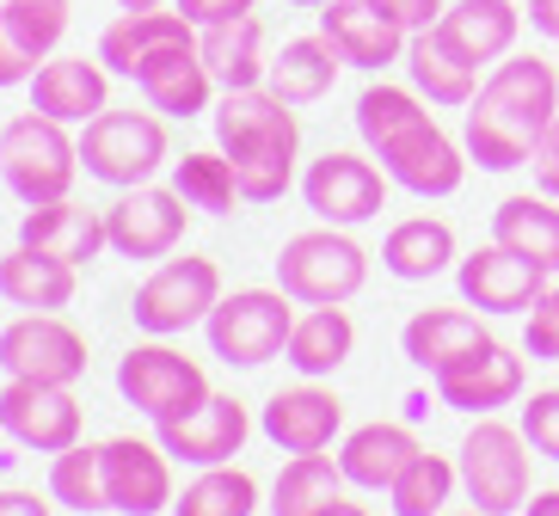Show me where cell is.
Segmentation results:
<instances>
[{
    "instance_id": "d6986e66",
    "label": "cell",
    "mask_w": 559,
    "mask_h": 516,
    "mask_svg": "<svg viewBox=\"0 0 559 516\" xmlns=\"http://www.w3.org/2000/svg\"><path fill=\"white\" fill-rule=\"evenodd\" d=\"M259 431L271 436L283 455H320V449H332V436L345 431V400L308 375L301 387H283V394L264 400Z\"/></svg>"
},
{
    "instance_id": "7a4b0ae2",
    "label": "cell",
    "mask_w": 559,
    "mask_h": 516,
    "mask_svg": "<svg viewBox=\"0 0 559 516\" xmlns=\"http://www.w3.org/2000/svg\"><path fill=\"white\" fill-rule=\"evenodd\" d=\"M559 117V68L542 56H516L486 68L474 105L461 117V148L486 172H516L535 160V142Z\"/></svg>"
},
{
    "instance_id": "52a82bcc",
    "label": "cell",
    "mask_w": 559,
    "mask_h": 516,
    "mask_svg": "<svg viewBox=\"0 0 559 516\" xmlns=\"http://www.w3.org/2000/svg\"><path fill=\"white\" fill-rule=\"evenodd\" d=\"M203 333H210V350L228 369H259L271 357H283V345L296 333V296H283V289H234V296H222L210 308Z\"/></svg>"
},
{
    "instance_id": "816d5d0a",
    "label": "cell",
    "mask_w": 559,
    "mask_h": 516,
    "mask_svg": "<svg viewBox=\"0 0 559 516\" xmlns=\"http://www.w3.org/2000/svg\"><path fill=\"white\" fill-rule=\"evenodd\" d=\"M289 7H332V0H289Z\"/></svg>"
},
{
    "instance_id": "f546056e",
    "label": "cell",
    "mask_w": 559,
    "mask_h": 516,
    "mask_svg": "<svg viewBox=\"0 0 559 516\" xmlns=\"http://www.w3.org/2000/svg\"><path fill=\"white\" fill-rule=\"evenodd\" d=\"M198 56H203V68L215 74L222 93L264 86V68H271V56H264V25L252 13L222 19V25H203V32H198Z\"/></svg>"
},
{
    "instance_id": "f1b7e54d",
    "label": "cell",
    "mask_w": 559,
    "mask_h": 516,
    "mask_svg": "<svg viewBox=\"0 0 559 516\" xmlns=\"http://www.w3.org/2000/svg\"><path fill=\"white\" fill-rule=\"evenodd\" d=\"M418 436L406 431V424H357V431L345 436V449H338V467H345V480L362 485V492H388V485L406 473L412 461H418Z\"/></svg>"
},
{
    "instance_id": "f6af8a7d",
    "label": "cell",
    "mask_w": 559,
    "mask_h": 516,
    "mask_svg": "<svg viewBox=\"0 0 559 516\" xmlns=\"http://www.w3.org/2000/svg\"><path fill=\"white\" fill-rule=\"evenodd\" d=\"M259 0H179V13L191 19V25H222V19H240V13H252Z\"/></svg>"
},
{
    "instance_id": "9a60e30c",
    "label": "cell",
    "mask_w": 559,
    "mask_h": 516,
    "mask_svg": "<svg viewBox=\"0 0 559 516\" xmlns=\"http://www.w3.org/2000/svg\"><path fill=\"white\" fill-rule=\"evenodd\" d=\"M455 284H461V301L479 308V314H528V308L547 296V271L492 240V247H479V252L461 259Z\"/></svg>"
},
{
    "instance_id": "d590c367",
    "label": "cell",
    "mask_w": 559,
    "mask_h": 516,
    "mask_svg": "<svg viewBox=\"0 0 559 516\" xmlns=\"http://www.w3.org/2000/svg\"><path fill=\"white\" fill-rule=\"evenodd\" d=\"M345 467L332 461L326 449L320 455H289L271 485V516H320L338 492H345Z\"/></svg>"
},
{
    "instance_id": "83f0119b",
    "label": "cell",
    "mask_w": 559,
    "mask_h": 516,
    "mask_svg": "<svg viewBox=\"0 0 559 516\" xmlns=\"http://www.w3.org/2000/svg\"><path fill=\"white\" fill-rule=\"evenodd\" d=\"M437 25H443V37L474 68H492V62H504V56L516 50L523 13H516V0H455Z\"/></svg>"
},
{
    "instance_id": "db71d44e",
    "label": "cell",
    "mask_w": 559,
    "mask_h": 516,
    "mask_svg": "<svg viewBox=\"0 0 559 516\" xmlns=\"http://www.w3.org/2000/svg\"><path fill=\"white\" fill-rule=\"evenodd\" d=\"M0 431H7V424H0Z\"/></svg>"
},
{
    "instance_id": "681fc988",
    "label": "cell",
    "mask_w": 559,
    "mask_h": 516,
    "mask_svg": "<svg viewBox=\"0 0 559 516\" xmlns=\"http://www.w3.org/2000/svg\"><path fill=\"white\" fill-rule=\"evenodd\" d=\"M320 516H369V511H362V504H350L345 492H338V499H332V504H326V511H320Z\"/></svg>"
},
{
    "instance_id": "e575fe53",
    "label": "cell",
    "mask_w": 559,
    "mask_h": 516,
    "mask_svg": "<svg viewBox=\"0 0 559 516\" xmlns=\"http://www.w3.org/2000/svg\"><path fill=\"white\" fill-rule=\"evenodd\" d=\"M350 350H357V320L345 314V308H308V314H296V333H289V345H283V363H296L301 375H332V369L345 363Z\"/></svg>"
},
{
    "instance_id": "5bb4252c",
    "label": "cell",
    "mask_w": 559,
    "mask_h": 516,
    "mask_svg": "<svg viewBox=\"0 0 559 516\" xmlns=\"http://www.w3.org/2000/svg\"><path fill=\"white\" fill-rule=\"evenodd\" d=\"M0 369L19 382H81L86 375V338L56 314H25L0 333Z\"/></svg>"
},
{
    "instance_id": "b9f144b4",
    "label": "cell",
    "mask_w": 559,
    "mask_h": 516,
    "mask_svg": "<svg viewBox=\"0 0 559 516\" xmlns=\"http://www.w3.org/2000/svg\"><path fill=\"white\" fill-rule=\"evenodd\" d=\"M523 436L528 449L559 461V387H542V394H528L523 400Z\"/></svg>"
},
{
    "instance_id": "836d02e7",
    "label": "cell",
    "mask_w": 559,
    "mask_h": 516,
    "mask_svg": "<svg viewBox=\"0 0 559 516\" xmlns=\"http://www.w3.org/2000/svg\"><path fill=\"white\" fill-rule=\"evenodd\" d=\"M0 296L13 308H32V314H56V308L74 301V265H62L37 247H19L0 259Z\"/></svg>"
},
{
    "instance_id": "74e56055",
    "label": "cell",
    "mask_w": 559,
    "mask_h": 516,
    "mask_svg": "<svg viewBox=\"0 0 559 516\" xmlns=\"http://www.w3.org/2000/svg\"><path fill=\"white\" fill-rule=\"evenodd\" d=\"M461 485V467L449 461V455H430L418 449V461L400 473L394 485H388V511L394 516H437L449 504V492Z\"/></svg>"
},
{
    "instance_id": "5b68a950",
    "label": "cell",
    "mask_w": 559,
    "mask_h": 516,
    "mask_svg": "<svg viewBox=\"0 0 559 516\" xmlns=\"http://www.w3.org/2000/svg\"><path fill=\"white\" fill-rule=\"evenodd\" d=\"M362 284H369V252L350 240V228L320 221V228L283 240L277 289L283 296H296L301 308H345Z\"/></svg>"
},
{
    "instance_id": "ba28073f",
    "label": "cell",
    "mask_w": 559,
    "mask_h": 516,
    "mask_svg": "<svg viewBox=\"0 0 559 516\" xmlns=\"http://www.w3.org/2000/svg\"><path fill=\"white\" fill-rule=\"evenodd\" d=\"M81 167L93 179L130 191V184H148L166 167V117L154 111H111L105 105L93 123L81 130Z\"/></svg>"
},
{
    "instance_id": "f5cc1de1",
    "label": "cell",
    "mask_w": 559,
    "mask_h": 516,
    "mask_svg": "<svg viewBox=\"0 0 559 516\" xmlns=\"http://www.w3.org/2000/svg\"><path fill=\"white\" fill-rule=\"evenodd\" d=\"M437 516H486V511H437Z\"/></svg>"
},
{
    "instance_id": "7402d4cb",
    "label": "cell",
    "mask_w": 559,
    "mask_h": 516,
    "mask_svg": "<svg viewBox=\"0 0 559 516\" xmlns=\"http://www.w3.org/2000/svg\"><path fill=\"white\" fill-rule=\"evenodd\" d=\"M185 44H198V25H191L185 13H160V7H148V13H123V19L105 25L99 62L111 68V74H123V81H135L154 56L185 50Z\"/></svg>"
},
{
    "instance_id": "f907efd6",
    "label": "cell",
    "mask_w": 559,
    "mask_h": 516,
    "mask_svg": "<svg viewBox=\"0 0 559 516\" xmlns=\"http://www.w3.org/2000/svg\"><path fill=\"white\" fill-rule=\"evenodd\" d=\"M123 13H148V7H160V0H117Z\"/></svg>"
},
{
    "instance_id": "4316f807",
    "label": "cell",
    "mask_w": 559,
    "mask_h": 516,
    "mask_svg": "<svg viewBox=\"0 0 559 516\" xmlns=\"http://www.w3.org/2000/svg\"><path fill=\"white\" fill-rule=\"evenodd\" d=\"M486 338L492 333H486V320H479L474 308H418V314L406 320V333H400V350H406V363L443 375L455 357L479 350Z\"/></svg>"
},
{
    "instance_id": "ab89813d",
    "label": "cell",
    "mask_w": 559,
    "mask_h": 516,
    "mask_svg": "<svg viewBox=\"0 0 559 516\" xmlns=\"http://www.w3.org/2000/svg\"><path fill=\"white\" fill-rule=\"evenodd\" d=\"M50 492L68 504V511H111L105 504V467H99V449H86V443H74V449L56 455L50 467Z\"/></svg>"
},
{
    "instance_id": "f35d334b",
    "label": "cell",
    "mask_w": 559,
    "mask_h": 516,
    "mask_svg": "<svg viewBox=\"0 0 559 516\" xmlns=\"http://www.w3.org/2000/svg\"><path fill=\"white\" fill-rule=\"evenodd\" d=\"M173 191H179L191 209H203V216H228L234 203H240L228 154H185L179 167H173Z\"/></svg>"
},
{
    "instance_id": "cb8c5ba5",
    "label": "cell",
    "mask_w": 559,
    "mask_h": 516,
    "mask_svg": "<svg viewBox=\"0 0 559 516\" xmlns=\"http://www.w3.org/2000/svg\"><path fill=\"white\" fill-rule=\"evenodd\" d=\"M111 99V68L86 62V56H56L32 74V111L56 123H93Z\"/></svg>"
},
{
    "instance_id": "603a6c76",
    "label": "cell",
    "mask_w": 559,
    "mask_h": 516,
    "mask_svg": "<svg viewBox=\"0 0 559 516\" xmlns=\"http://www.w3.org/2000/svg\"><path fill=\"white\" fill-rule=\"evenodd\" d=\"M406 81L418 86L430 105H443V111H467L486 74H479V68L449 44L443 25H425V32L406 37Z\"/></svg>"
},
{
    "instance_id": "2e32d148",
    "label": "cell",
    "mask_w": 559,
    "mask_h": 516,
    "mask_svg": "<svg viewBox=\"0 0 559 516\" xmlns=\"http://www.w3.org/2000/svg\"><path fill=\"white\" fill-rule=\"evenodd\" d=\"M99 467H105V504L111 511H123V516L173 511V467H166L160 443L111 436V443H99Z\"/></svg>"
},
{
    "instance_id": "8fae6325",
    "label": "cell",
    "mask_w": 559,
    "mask_h": 516,
    "mask_svg": "<svg viewBox=\"0 0 559 516\" xmlns=\"http://www.w3.org/2000/svg\"><path fill=\"white\" fill-rule=\"evenodd\" d=\"M388 184H394V179H388L376 160L332 148V154H320V160L301 172V197H308V209L320 221H332V228H357V221H376L381 216Z\"/></svg>"
},
{
    "instance_id": "ac0fdd59",
    "label": "cell",
    "mask_w": 559,
    "mask_h": 516,
    "mask_svg": "<svg viewBox=\"0 0 559 516\" xmlns=\"http://www.w3.org/2000/svg\"><path fill=\"white\" fill-rule=\"evenodd\" d=\"M0 424L37 455H62L81 443V406L56 382H7L0 387Z\"/></svg>"
},
{
    "instance_id": "7dc6e473",
    "label": "cell",
    "mask_w": 559,
    "mask_h": 516,
    "mask_svg": "<svg viewBox=\"0 0 559 516\" xmlns=\"http://www.w3.org/2000/svg\"><path fill=\"white\" fill-rule=\"evenodd\" d=\"M528 25L559 44V0H528Z\"/></svg>"
},
{
    "instance_id": "7bdbcfd3",
    "label": "cell",
    "mask_w": 559,
    "mask_h": 516,
    "mask_svg": "<svg viewBox=\"0 0 559 516\" xmlns=\"http://www.w3.org/2000/svg\"><path fill=\"white\" fill-rule=\"evenodd\" d=\"M369 7L388 13L394 25H406V32H425V25H437L449 13V0H369Z\"/></svg>"
},
{
    "instance_id": "8d00e7d4",
    "label": "cell",
    "mask_w": 559,
    "mask_h": 516,
    "mask_svg": "<svg viewBox=\"0 0 559 516\" xmlns=\"http://www.w3.org/2000/svg\"><path fill=\"white\" fill-rule=\"evenodd\" d=\"M252 511H259V480L234 461L203 467L198 480L173 499V516H252Z\"/></svg>"
},
{
    "instance_id": "e0dca14e",
    "label": "cell",
    "mask_w": 559,
    "mask_h": 516,
    "mask_svg": "<svg viewBox=\"0 0 559 516\" xmlns=\"http://www.w3.org/2000/svg\"><path fill=\"white\" fill-rule=\"evenodd\" d=\"M154 431H160V449L173 455V461L222 467V461H234V455L247 449L252 418L234 394H210L203 406H191L185 418H166V424H154Z\"/></svg>"
},
{
    "instance_id": "30bf717a",
    "label": "cell",
    "mask_w": 559,
    "mask_h": 516,
    "mask_svg": "<svg viewBox=\"0 0 559 516\" xmlns=\"http://www.w3.org/2000/svg\"><path fill=\"white\" fill-rule=\"evenodd\" d=\"M117 387H123V400L135 412H148L154 424L166 418H185L191 406L210 400V382H203V369L173 345H135L123 363H117Z\"/></svg>"
},
{
    "instance_id": "6da1fadb",
    "label": "cell",
    "mask_w": 559,
    "mask_h": 516,
    "mask_svg": "<svg viewBox=\"0 0 559 516\" xmlns=\"http://www.w3.org/2000/svg\"><path fill=\"white\" fill-rule=\"evenodd\" d=\"M357 135L381 160V172L412 197H455L467 179V148L437 123L418 86L369 81L357 99Z\"/></svg>"
},
{
    "instance_id": "7c38bea8",
    "label": "cell",
    "mask_w": 559,
    "mask_h": 516,
    "mask_svg": "<svg viewBox=\"0 0 559 516\" xmlns=\"http://www.w3.org/2000/svg\"><path fill=\"white\" fill-rule=\"evenodd\" d=\"M523 350L498 345V338H486L479 350H467V357H455V363L437 375V400L449 406V412H467V418H492L498 406H516L523 400Z\"/></svg>"
},
{
    "instance_id": "ee69618b",
    "label": "cell",
    "mask_w": 559,
    "mask_h": 516,
    "mask_svg": "<svg viewBox=\"0 0 559 516\" xmlns=\"http://www.w3.org/2000/svg\"><path fill=\"white\" fill-rule=\"evenodd\" d=\"M528 172H535V191L559 197V117L547 123V135H542V142H535V160H528Z\"/></svg>"
},
{
    "instance_id": "9c48e42d",
    "label": "cell",
    "mask_w": 559,
    "mask_h": 516,
    "mask_svg": "<svg viewBox=\"0 0 559 516\" xmlns=\"http://www.w3.org/2000/svg\"><path fill=\"white\" fill-rule=\"evenodd\" d=\"M215 301H222V271H215V259H166L148 284L135 289L130 314L142 333L173 338L185 326H203Z\"/></svg>"
},
{
    "instance_id": "44dd1931",
    "label": "cell",
    "mask_w": 559,
    "mask_h": 516,
    "mask_svg": "<svg viewBox=\"0 0 559 516\" xmlns=\"http://www.w3.org/2000/svg\"><path fill=\"white\" fill-rule=\"evenodd\" d=\"M68 32V0H7L0 7V86L32 81Z\"/></svg>"
},
{
    "instance_id": "4dcf8cb0",
    "label": "cell",
    "mask_w": 559,
    "mask_h": 516,
    "mask_svg": "<svg viewBox=\"0 0 559 516\" xmlns=\"http://www.w3.org/2000/svg\"><path fill=\"white\" fill-rule=\"evenodd\" d=\"M492 240L510 252H523L528 265H542L547 277H559V197H547V191L504 197L492 209Z\"/></svg>"
},
{
    "instance_id": "c3c4849f",
    "label": "cell",
    "mask_w": 559,
    "mask_h": 516,
    "mask_svg": "<svg viewBox=\"0 0 559 516\" xmlns=\"http://www.w3.org/2000/svg\"><path fill=\"white\" fill-rule=\"evenodd\" d=\"M523 516H559V485H547V492H528Z\"/></svg>"
},
{
    "instance_id": "bcb514c9",
    "label": "cell",
    "mask_w": 559,
    "mask_h": 516,
    "mask_svg": "<svg viewBox=\"0 0 559 516\" xmlns=\"http://www.w3.org/2000/svg\"><path fill=\"white\" fill-rule=\"evenodd\" d=\"M0 516H50V504L37 492H0Z\"/></svg>"
},
{
    "instance_id": "277c9868",
    "label": "cell",
    "mask_w": 559,
    "mask_h": 516,
    "mask_svg": "<svg viewBox=\"0 0 559 516\" xmlns=\"http://www.w3.org/2000/svg\"><path fill=\"white\" fill-rule=\"evenodd\" d=\"M461 492L467 504L486 516H510L523 511L528 492H535V449H528L523 424H504V418H479L467 443H461Z\"/></svg>"
},
{
    "instance_id": "d6a6232c",
    "label": "cell",
    "mask_w": 559,
    "mask_h": 516,
    "mask_svg": "<svg viewBox=\"0 0 559 516\" xmlns=\"http://www.w3.org/2000/svg\"><path fill=\"white\" fill-rule=\"evenodd\" d=\"M338 68H345V56L332 50L326 32L289 37V44H283V56H271V68H264V86H271V93H283L289 105H313V99H326V93H332Z\"/></svg>"
},
{
    "instance_id": "d4e9b609",
    "label": "cell",
    "mask_w": 559,
    "mask_h": 516,
    "mask_svg": "<svg viewBox=\"0 0 559 516\" xmlns=\"http://www.w3.org/2000/svg\"><path fill=\"white\" fill-rule=\"evenodd\" d=\"M19 247H37L62 259V265H86V259H99L105 247V216L99 209H81V203H32L25 221H19Z\"/></svg>"
},
{
    "instance_id": "3957f363",
    "label": "cell",
    "mask_w": 559,
    "mask_h": 516,
    "mask_svg": "<svg viewBox=\"0 0 559 516\" xmlns=\"http://www.w3.org/2000/svg\"><path fill=\"white\" fill-rule=\"evenodd\" d=\"M215 142L234 160L240 203H277L296 184V154H301V117L296 105L271 86H240L222 93L215 105Z\"/></svg>"
},
{
    "instance_id": "60d3db41",
    "label": "cell",
    "mask_w": 559,
    "mask_h": 516,
    "mask_svg": "<svg viewBox=\"0 0 559 516\" xmlns=\"http://www.w3.org/2000/svg\"><path fill=\"white\" fill-rule=\"evenodd\" d=\"M528 333H523V357L528 363H559V284H547V296L528 308Z\"/></svg>"
},
{
    "instance_id": "1f68e13d",
    "label": "cell",
    "mask_w": 559,
    "mask_h": 516,
    "mask_svg": "<svg viewBox=\"0 0 559 516\" xmlns=\"http://www.w3.org/2000/svg\"><path fill=\"white\" fill-rule=\"evenodd\" d=\"M135 86L148 93V105L160 117H203L210 111V93H215V74L203 68L198 44H185V50L154 56V62L135 74Z\"/></svg>"
},
{
    "instance_id": "8992f818",
    "label": "cell",
    "mask_w": 559,
    "mask_h": 516,
    "mask_svg": "<svg viewBox=\"0 0 559 516\" xmlns=\"http://www.w3.org/2000/svg\"><path fill=\"white\" fill-rule=\"evenodd\" d=\"M74 172H81V142L68 135V123H56L44 111H25L0 130V179L13 184L19 203L68 197Z\"/></svg>"
},
{
    "instance_id": "4fadbf2b",
    "label": "cell",
    "mask_w": 559,
    "mask_h": 516,
    "mask_svg": "<svg viewBox=\"0 0 559 516\" xmlns=\"http://www.w3.org/2000/svg\"><path fill=\"white\" fill-rule=\"evenodd\" d=\"M185 209L191 203L173 184H130L105 209V247L123 259H166L185 240Z\"/></svg>"
},
{
    "instance_id": "ffe728a7",
    "label": "cell",
    "mask_w": 559,
    "mask_h": 516,
    "mask_svg": "<svg viewBox=\"0 0 559 516\" xmlns=\"http://www.w3.org/2000/svg\"><path fill=\"white\" fill-rule=\"evenodd\" d=\"M320 32L332 37V50L345 56V68L381 74V68L406 62V25H394L388 13H376L369 0H332L320 7Z\"/></svg>"
},
{
    "instance_id": "484cf974",
    "label": "cell",
    "mask_w": 559,
    "mask_h": 516,
    "mask_svg": "<svg viewBox=\"0 0 559 516\" xmlns=\"http://www.w3.org/2000/svg\"><path fill=\"white\" fill-rule=\"evenodd\" d=\"M449 265H461V247H455V228L443 216H406L381 240V271L400 277V284H430Z\"/></svg>"
}]
</instances>
